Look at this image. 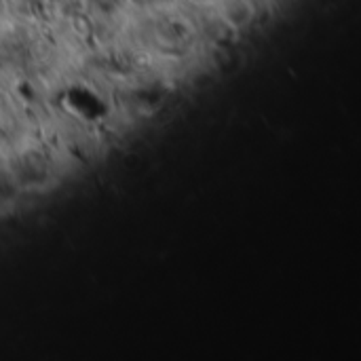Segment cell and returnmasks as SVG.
Instances as JSON below:
<instances>
[]
</instances>
